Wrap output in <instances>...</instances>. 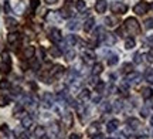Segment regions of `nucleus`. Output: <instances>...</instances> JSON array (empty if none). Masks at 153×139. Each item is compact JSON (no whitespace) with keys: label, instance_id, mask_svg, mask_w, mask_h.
<instances>
[{"label":"nucleus","instance_id":"f257e3e1","mask_svg":"<svg viewBox=\"0 0 153 139\" xmlns=\"http://www.w3.org/2000/svg\"><path fill=\"white\" fill-rule=\"evenodd\" d=\"M125 28L129 31L131 34H137L140 31V26H139V22H137L135 17H128L125 20Z\"/></svg>","mask_w":153,"mask_h":139},{"label":"nucleus","instance_id":"f03ea898","mask_svg":"<svg viewBox=\"0 0 153 139\" xmlns=\"http://www.w3.org/2000/svg\"><path fill=\"white\" fill-rule=\"evenodd\" d=\"M111 10L112 13L115 14H123L128 11V6L125 3H122V1H114L112 4H111Z\"/></svg>","mask_w":153,"mask_h":139},{"label":"nucleus","instance_id":"7ed1b4c3","mask_svg":"<svg viewBox=\"0 0 153 139\" xmlns=\"http://www.w3.org/2000/svg\"><path fill=\"white\" fill-rule=\"evenodd\" d=\"M53 104H54V95L51 94V92H44L43 98H41V105H43V108L50 109V108L53 106Z\"/></svg>","mask_w":153,"mask_h":139},{"label":"nucleus","instance_id":"20e7f679","mask_svg":"<svg viewBox=\"0 0 153 139\" xmlns=\"http://www.w3.org/2000/svg\"><path fill=\"white\" fill-rule=\"evenodd\" d=\"M149 10V3L148 1H139L137 4H135V7H133V11L136 13L137 16H143L145 13H148Z\"/></svg>","mask_w":153,"mask_h":139},{"label":"nucleus","instance_id":"39448f33","mask_svg":"<svg viewBox=\"0 0 153 139\" xmlns=\"http://www.w3.org/2000/svg\"><path fill=\"white\" fill-rule=\"evenodd\" d=\"M140 78H142V75H140L139 72L132 71V72H129V74H126L125 81L128 84H136V83H139V81H140Z\"/></svg>","mask_w":153,"mask_h":139},{"label":"nucleus","instance_id":"423d86ee","mask_svg":"<svg viewBox=\"0 0 153 139\" xmlns=\"http://www.w3.org/2000/svg\"><path fill=\"white\" fill-rule=\"evenodd\" d=\"M64 72H65V70H64V67L62 65H60V64H57V65H54V67L51 68V77L54 78H60L64 75Z\"/></svg>","mask_w":153,"mask_h":139},{"label":"nucleus","instance_id":"0eeeda50","mask_svg":"<svg viewBox=\"0 0 153 139\" xmlns=\"http://www.w3.org/2000/svg\"><path fill=\"white\" fill-rule=\"evenodd\" d=\"M50 40L51 41H54V43H60L61 40H62V37H61V33L58 28H51L50 30Z\"/></svg>","mask_w":153,"mask_h":139},{"label":"nucleus","instance_id":"6e6552de","mask_svg":"<svg viewBox=\"0 0 153 139\" xmlns=\"http://www.w3.org/2000/svg\"><path fill=\"white\" fill-rule=\"evenodd\" d=\"M106 9H108V3H106V0H97V3H95V10L98 11L99 14L105 13Z\"/></svg>","mask_w":153,"mask_h":139},{"label":"nucleus","instance_id":"1a4fd4ad","mask_svg":"<svg viewBox=\"0 0 153 139\" xmlns=\"http://www.w3.org/2000/svg\"><path fill=\"white\" fill-rule=\"evenodd\" d=\"M87 134L89 135L91 138H94L95 135H98L99 134V123H97V122L91 123V125L88 126V129H87Z\"/></svg>","mask_w":153,"mask_h":139},{"label":"nucleus","instance_id":"9d476101","mask_svg":"<svg viewBox=\"0 0 153 139\" xmlns=\"http://www.w3.org/2000/svg\"><path fill=\"white\" fill-rule=\"evenodd\" d=\"M118 128H119V121H118V119H111L109 122H108V125H106V131H108L109 134L115 132Z\"/></svg>","mask_w":153,"mask_h":139},{"label":"nucleus","instance_id":"9b49d317","mask_svg":"<svg viewBox=\"0 0 153 139\" xmlns=\"http://www.w3.org/2000/svg\"><path fill=\"white\" fill-rule=\"evenodd\" d=\"M64 123H65L67 128H71L72 123H74V117H72V114L70 111L64 112Z\"/></svg>","mask_w":153,"mask_h":139},{"label":"nucleus","instance_id":"f8f14e48","mask_svg":"<svg viewBox=\"0 0 153 139\" xmlns=\"http://www.w3.org/2000/svg\"><path fill=\"white\" fill-rule=\"evenodd\" d=\"M24 58H27V60H31V58H34V54H36V48H34L33 45H28V47H26L24 48Z\"/></svg>","mask_w":153,"mask_h":139},{"label":"nucleus","instance_id":"ddd939ff","mask_svg":"<svg viewBox=\"0 0 153 139\" xmlns=\"http://www.w3.org/2000/svg\"><path fill=\"white\" fill-rule=\"evenodd\" d=\"M89 98H91V94H89V91H88V89H81V91H79V94H78V100L81 101V102H87Z\"/></svg>","mask_w":153,"mask_h":139},{"label":"nucleus","instance_id":"4468645a","mask_svg":"<svg viewBox=\"0 0 153 139\" xmlns=\"http://www.w3.org/2000/svg\"><path fill=\"white\" fill-rule=\"evenodd\" d=\"M31 125H33V118L30 117V115H24V117L22 118V126L28 129Z\"/></svg>","mask_w":153,"mask_h":139},{"label":"nucleus","instance_id":"2eb2a0df","mask_svg":"<svg viewBox=\"0 0 153 139\" xmlns=\"http://www.w3.org/2000/svg\"><path fill=\"white\" fill-rule=\"evenodd\" d=\"M82 57H84L85 61H95V58H97V56H95V53L92 50H85Z\"/></svg>","mask_w":153,"mask_h":139},{"label":"nucleus","instance_id":"dca6fc26","mask_svg":"<svg viewBox=\"0 0 153 139\" xmlns=\"http://www.w3.org/2000/svg\"><path fill=\"white\" fill-rule=\"evenodd\" d=\"M44 135H45V128L41 126V125L36 126V129H34V136H36L37 139H41Z\"/></svg>","mask_w":153,"mask_h":139},{"label":"nucleus","instance_id":"f3484780","mask_svg":"<svg viewBox=\"0 0 153 139\" xmlns=\"http://www.w3.org/2000/svg\"><path fill=\"white\" fill-rule=\"evenodd\" d=\"M19 40H20V34L19 33H10L7 36V43L9 44H16Z\"/></svg>","mask_w":153,"mask_h":139},{"label":"nucleus","instance_id":"a211bd4d","mask_svg":"<svg viewBox=\"0 0 153 139\" xmlns=\"http://www.w3.org/2000/svg\"><path fill=\"white\" fill-rule=\"evenodd\" d=\"M94 24H95V20H94L92 17H89V19H87V20H85V23H84V30H85V31H91V30H92L94 28Z\"/></svg>","mask_w":153,"mask_h":139},{"label":"nucleus","instance_id":"6ab92c4d","mask_svg":"<svg viewBox=\"0 0 153 139\" xmlns=\"http://www.w3.org/2000/svg\"><path fill=\"white\" fill-rule=\"evenodd\" d=\"M142 97H143V100H150L153 97V89L150 88V87H146V88H143L142 89Z\"/></svg>","mask_w":153,"mask_h":139},{"label":"nucleus","instance_id":"aec40b11","mask_svg":"<svg viewBox=\"0 0 153 139\" xmlns=\"http://www.w3.org/2000/svg\"><path fill=\"white\" fill-rule=\"evenodd\" d=\"M67 41H68V44L71 45H76V44H82V41L76 36H74V34H71V36H68L67 37Z\"/></svg>","mask_w":153,"mask_h":139},{"label":"nucleus","instance_id":"412c9836","mask_svg":"<svg viewBox=\"0 0 153 139\" xmlns=\"http://www.w3.org/2000/svg\"><path fill=\"white\" fill-rule=\"evenodd\" d=\"M135 44H136V41H135L133 37H128V39L125 40V48L126 50H132V48L135 47Z\"/></svg>","mask_w":153,"mask_h":139},{"label":"nucleus","instance_id":"4be33fe9","mask_svg":"<svg viewBox=\"0 0 153 139\" xmlns=\"http://www.w3.org/2000/svg\"><path fill=\"white\" fill-rule=\"evenodd\" d=\"M128 125H129L132 129H137L140 126V122L137 121L136 118H129V119H128Z\"/></svg>","mask_w":153,"mask_h":139},{"label":"nucleus","instance_id":"5701e85b","mask_svg":"<svg viewBox=\"0 0 153 139\" xmlns=\"http://www.w3.org/2000/svg\"><path fill=\"white\" fill-rule=\"evenodd\" d=\"M11 68V64H7V62H0V72L1 74H9Z\"/></svg>","mask_w":153,"mask_h":139},{"label":"nucleus","instance_id":"b1692460","mask_svg":"<svg viewBox=\"0 0 153 139\" xmlns=\"http://www.w3.org/2000/svg\"><path fill=\"white\" fill-rule=\"evenodd\" d=\"M23 112H24V106H23V104H17V105L14 106V109H13V115H14V117H20Z\"/></svg>","mask_w":153,"mask_h":139},{"label":"nucleus","instance_id":"393cba45","mask_svg":"<svg viewBox=\"0 0 153 139\" xmlns=\"http://www.w3.org/2000/svg\"><path fill=\"white\" fill-rule=\"evenodd\" d=\"M118 61H119V58H118V56L116 54H109L108 56V65H116L118 64Z\"/></svg>","mask_w":153,"mask_h":139},{"label":"nucleus","instance_id":"a878e982","mask_svg":"<svg viewBox=\"0 0 153 139\" xmlns=\"http://www.w3.org/2000/svg\"><path fill=\"white\" fill-rule=\"evenodd\" d=\"M50 54L53 57H55V58H58V57L62 56V51H61L58 47H54V45H53V47L50 48Z\"/></svg>","mask_w":153,"mask_h":139},{"label":"nucleus","instance_id":"bb28decb","mask_svg":"<svg viewBox=\"0 0 153 139\" xmlns=\"http://www.w3.org/2000/svg\"><path fill=\"white\" fill-rule=\"evenodd\" d=\"M6 26L9 28H16L17 27V20L13 19V17H7V19H6Z\"/></svg>","mask_w":153,"mask_h":139},{"label":"nucleus","instance_id":"cd10ccee","mask_svg":"<svg viewBox=\"0 0 153 139\" xmlns=\"http://www.w3.org/2000/svg\"><path fill=\"white\" fill-rule=\"evenodd\" d=\"M60 14H61V17H62V19H70V17L72 16L71 10H70L68 7H62V9L60 10Z\"/></svg>","mask_w":153,"mask_h":139},{"label":"nucleus","instance_id":"c85d7f7f","mask_svg":"<svg viewBox=\"0 0 153 139\" xmlns=\"http://www.w3.org/2000/svg\"><path fill=\"white\" fill-rule=\"evenodd\" d=\"M102 70H104L102 64H101V62H97V64L92 67V75H99V74L102 72Z\"/></svg>","mask_w":153,"mask_h":139},{"label":"nucleus","instance_id":"c756f323","mask_svg":"<svg viewBox=\"0 0 153 139\" xmlns=\"http://www.w3.org/2000/svg\"><path fill=\"white\" fill-rule=\"evenodd\" d=\"M78 27H79V23H78V20H71V22L67 24V28H68V30H71V31L78 30Z\"/></svg>","mask_w":153,"mask_h":139},{"label":"nucleus","instance_id":"7c9ffc66","mask_svg":"<svg viewBox=\"0 0 153 139\" xmlns=\"http://www.w3.org/2000/svg\"><path fill=\"white\" fill-rule=\"evenodd\" d=\"M133 71V64L131 62H125L123 65H122V72H125V74H129V72Z\"/></svg>","mask_w":153,"mask_h":139},{"label":"nucleus","instance_id":"2f4dec72","mask_svg":"<svg viewBox=\"0 0 153 139\" xmlns=\"http://www.w3.org/2000/svg\"><path fill=\"white\" fill-rule=\"evenodd\" d=\"M75 58V51L74 50H67L65 51V60L67 61H72Z\"/></svg>","mask_w":153,"mask_h":139},{"label":"nucleus","instance_id":"473e14b6","mask_svg":"<svg viewBox=\"0 0 153 139\" xmlns=\"http://www.w3.org/2000/svg\"><path fill=\"white\" fill-rule=\"evenodd\" d=\"M145 78H146V81L153 84V68H149L148 71L145 72Z\"/></svg>","mask_w":153,"mask_h":139},{"label":"nucleus","instance_id":"72a5a7b5","mask_svg":"<svg viewBox=\"0 0 153 139\" xmlns=\"http://www.w3.org/2000/svg\"><path fill=\"white\" fill-rule=\"evenodd\" d=\"M1 61H3V62H7V64H11L10 54H9L7 51H3V53H1Z\"/></svg>","mask_w":153,"mask_h":139},{"label":"nucleus","instance_id":"f704fd0d","mask_svg":"<svg viewBox=\"0 0 153 139\" xmlns=\"http://www.w3.org/2000/svg\"><path fill=\"white\" fill-rule=\"evenodd\" d=\"M9 102H10V97H6V95H0V106L9 105Z\"/></svg>","mask_w":153,"mask_h":139},{"label":"nucleus","instance_id":"c9c22d12","mask_svg":"<svg viewBox=\"0 0 153 139\" xmlns=\"http://www.w3.org/2000/svg\"><path fill=\"white\" fill-rule=\"evenodd\" d=\"M11 85H10V81L9 80H1L0 81V89H9Z\"/></svg>","mask_w":153,"mask_h":139},{"label":"nucleus","instance_id":"e433bc0d","mask_svg":"<svg viewBox=\"0 0 153 139\" xmlns=\"http://www.w3.org/2000/svg\"><path fill=\"white\" fill-rule=\"evenodd\" d=\"M13 9H14V11H16V13H19V14H20V13H23V11H24V6H23V3L17 1Z\"/></svg>","mask_w":153,"mask_h":139},{"label":"nucleus","instance_id":"4c0bfd02","mask_svg":"<svg viewBox=\"0 0 153 139\" xmlns=\"http://www.w3.org/2000/svg\"><path fill=\"white\" fill-rule=\"evenodd\" d=\"M75 7H76V10L82 11L85 9V1L84 0H75Z\"/></svg>","mask_w":153,"mask_h":139},{"label":"nucleus","instance_id":"58836bf2","mask_svg":"<svg viewBox=\"0 0 153 139\" xmlns=\"http://www.w3.org/2000/svg\"><path fill=\"white\" fill-rule=\"evenodd\" d=\"M104 88H105V84L102 83L101 80H99V83L95 85V91H97L98 94H101V92H104Z\"/></svg>","mask_w":153,"mask_h":139},{"label":"nucleus","instance_id":"ea45409f","mask_svg":"<svg viewBox=\"0 0 153 139\" xmlns=\"http://www.w3.org/2000/svg\"><path fill=\"white\" fill-rule=\"evenodd\" d=\"M115 19L114 17H105V24L108 26V27H114L115 26Z\"/></svg>","mask_w":153,"mask_h":139},{"label":"nucleus","instance_id":"a19ab883","mask_svg":"<svg viewBox=\"0 0 153 139\" xmlns=\"http://www.w3.org/2000/svg\"><path fill=\"white\" fill-rule=\"evenodd\" d=\"M104 40L106 41V43H108V44H114L115 41H116V39H115L112 34H105V39Z\"/></svg>","mask_w":153,"mask_h":139},{"label":"nucleus","instance_id":"79ce46f5","mask_svg":"<svg viewBox=\"0 0 153 139\" xmlns=\"http://www.w3.org/2000/svg\"><path fill=\"white\" fill-rule=\"evenodd\" d=\"M133 62H135V64H140V62H142V54H140V53H136V54L133 56Z\"/></svg>","mask_w":153,"mask_h":139},{"label":"nucleus","instance_id":"37998d69","mask_svg":"<svg viewBox=\"0 0 153 139\" xmlns=\"http://www.w3.org/2000/svg\"><path fill=\"white\" fill-rule=\"evenodd\" d=\"M145 60H146L149 64H153V53H146V54H145Z\"/></svg>","mask_w":153,"mask_h":139},{"label":"nucleus","instance_id":"c03bdc74","mask_svg":"<svg viewBox=\"0 0 153 139\" xmlns=\"http://www.w3.org/2000/svg\"><path fill=\"white\" fill-rule=\"evenodd\" d=\"M145 27L148 28H153V19H148V20H146V23H145Z\"/></svg>","mask_w":153,"mask_h":139},{"label":"nucleus","instance_id":"a18cd8bd","mask_svg":"<svg viewBox=\"0 0 153 139\" xmlns=\"http://www.w3.org/2000/svg\"><path fill=\"white\" fill-rule=\"evenodd\" d=\"M146 44H148L149 47L153 50V36H149L148 39H146Z\"/></svg>","mask_w":153,"mask_h":139},{"label":"nucleus","instance_id":"49530a36","mask_svg":"<svg viewBox=\"0 0 153 139\" xmlns=\"http://www.w3.org/2000/svg\"><path fill=\"white\" fill-rule=\"evenodd\" d=\"M38 6H40V0H31V9L36 10Z\"/></svg>","mask_w":153,"mask_h":139},{"label":"nucleus","instance_id":"de8ad7c7","mask_svg":"<svg viewBox=\"0 0 153 139\" xmlns=\"http://www.w3.org/2000/svg\"><path fill=\"white\" fill-rule=\"evenodd\" d=\"M20 138H22V139H30V134L24 131V132H22V134H20Z\"/></svg>","mask_w":153,"mask_h":139},{"label":"nucleus","instance_id":"09e8293b","mask_svg":"<svg viewBox=\"0 0 153 139\" xmlns=\"http://www.w3.org/2000/svg\"><path fill=\"white\" fill-rule=\"evenodd\" d=\"M120 108H122V102H120V101H116V102H115V109H116V111H120Z\"/></svg>","mask_w":153,"mask_h":139},{"label":"nucleus","instance_id":"8fccbe9b","mask_svg":"<svg viewBox=\"0 0 153 139\" xmlns=\"http://www.w3.org/2000/svg\"><path fill=\"white\" fill-rule=\"evenodd\" d=\"M1 132H4V134H7V132H9V126H7V125H6V123H3V125H1Z\"/></svg>","mask_w":153,"mask_h":139},{"label":"nucleus","instance_id":"3c124183","mask_svg":"<svg viewBox=\"0 0 153 139\" xmlns=\"http://www.w3.org/2000/svg\"><path fill=\"white\" fill-rule=\"evenodd\" d=\"M148 108H143L142 111H140V114H142V117H148Z\"/></svg>","mask_w":153,"mask_h":139},{"label":"nucleus","instance_id":"603ef678","mask_svg":"<svg viewBox=\"0 0 153 139\" xmlns=\"http://www.w3.org/2000/svg\"><path fill=\"white\" fill-rule=\"evenodd\" d=\"M44 1H45L47 4H55V3H57L58 0H44Z\"/></svg>","mask_w":153,"mask_h":139},{"label":"nucleus","instance_id":"864d4df0","mask_svg":"<svg viewBox=\"0 0 153 139\" xmlns=\"http://www.w3.org/2000/svg\"><path fill=\"white\" fill-rule=\"evenodd\" d=\"M70 139H79V135H78V134H71Z\"/></svg>","mask_w":153,"mask_h":139},{"label":"nucleus","instance_id":"5fc2aeb1","mask_svg":"<svg viewBox=\"0 0 153 139\" xmlns=\"http://www.w3.org/2000/svg\"><path fill=\"white\" fill-rule=\"evenodd\" d=\"M40 56H41V58H44V56H45V51H44V48H40Z\"/></svg>","mask_w":153,"mask_h":139},{"label":"nucleus","instance_id":"6e6d98bb","mask_svg":"<svg viewBox=\"0 0 153 139\" xmlns=\"http://www.w3.org/2000/svg\"><path fill=\"white\" fill-rule=\"evenodd\" d=\"M92 139H104V136H102L101 134H98V135H95V136H94Z\"/></svg>","mask_w":153,"mask_h":139},{"label":"nucleus","instance_id":"4d7b16f0","mask_svg":"<svg viewBox=\"0 0 153 139\" xmlns=\"http://www.w3.org/2000/svg\"><path fill=\"white\" fill-rule=\"evenodd\" d=\"M4 9H6V11H10V6H9V3H6L4 4Z\"/></svg>","mask_w":153,"mask_h":139},{"label":"nucleus","instance_id":"13d9d810","mask_svg":"<svg viewBox=\"0 0 153 139\" xmlns=\"http://www.w3.org/2000/svg\"><path fill=\"white\" fill-rule=\"evenodd\" d=\"M41 139H53V138H51V136H47V135H44Z\"/></svg>","mask_w":153,"mask_h":139},{"label":"nucleus","instance_id":"bf43d9fd","mask_svg":"<svg viewBox=\"0 0 153 139\" xmlns=\"http://www.w3.org/2000/svg\"><path fill=\"white\" fill-rule=\"evenodd\" d=\"M150 125H152V126H153V117L150 118Z\"/></svg>","mask_w":153,"mask_h":139},{"label":"nucleus","instance_id":"052dcab7","mask_svg":"<svg viewBox=\"0 0 153 139\" xmlns=\"http://www.w3.org/2000/svg\"><path fill=\"white\" fill-rule=\"evenodd\" d=\"M149 9H152V10H153V3H152L150 6H149Z\"/></svg>","mask_w":153,"mask_h":139},{"label":"nucleus","instance_id":"680f3d73","mask_svg":"<svg viewBox=\"0 0 153 139\" xmlns=\"http://www.w3.org/2000/svg\"><path fill=\"white\" fill-rule=\"evenodd\" d=\"M108 139H115V138H108Z\"/></svg>","mask_w":153,"mask_h":139}]
</instances>
